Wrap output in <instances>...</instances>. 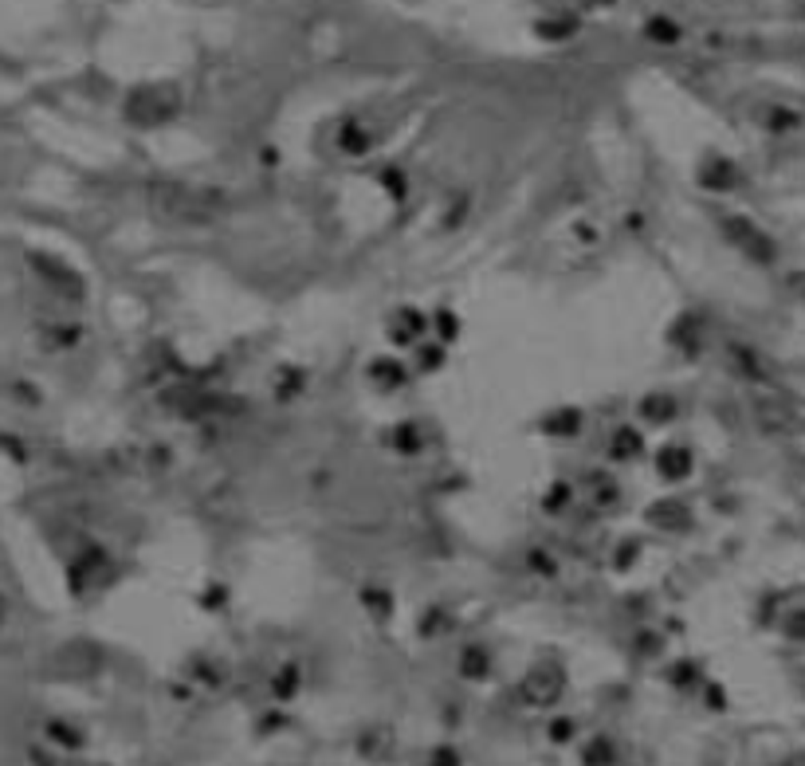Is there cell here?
Listing matches in <instances>:
<instances>
[{
    "instance_id": "1",
    "label": "cell",
    "mask_w": 805,
    "mask_h": 766,
    "mask_svg": "<svg viewBox=\"0 0 805 766\" xmlns=\"http://www.w3.org/2000/svg\"><path fill=\"white\" fill-rule=\"evenodd\" d=\"M146 205L157 221L177 224V228H208L228 213L224 193L205 185H185V181H157L146 193Z\"/></svg>"
},
{
    "instance_id": "2",
    "label": "cell",
    "mask_w": 805,
    "mask_h": 766,
    "mask_svg": "<svg viewBox=\"0 0 805 766\" xmlns=\"http://www.w3.org/2000/svg\"><path fill=\"white\" fill-rule=\"evenodd\" d=\"M562 688H566V672H562L554 661H542V664H534V669L526 672V680H523V700H526V703H534V708H546V703L558 700Z\"/></svg>"
},
{
    "instance_id": "3",
    "label": "cell",
    "mask_w": 805,
    "mask_h": 766,
    "mask_svg": "<svg viewBox=\"0 0 805 766\" xmlns=\"http://www.w3.org/2000/svg\"><path fill=\"white\" fill-rule=\"evenodd\" d=\"M723 236H727V240L739 248V252L754 256V260H762V264H770V260H774L770 236L762 232L759 224H750L747 216H723Z\"/></svg>"
},
{
    "instance_id": "4",
    "label": "cell",
    "mask_w": 805,
    "mask_h": 766,
    "mask_svg": "<svg viewBox=\"0 0 805 766\" xmlns=\"http://www.w3.org/2000/svg\"><path fill=\"white\" fill-rule=\"evenodd\" d=\"M754 421L762 425L767 433H790L798 425V413L786 397H759L754 401Z\"/></svg>"
},
{
    "instance_id": "5",
    "label": "cell",
    "mask_w": 805,
    "mask_h": 766,
    "mask_svg": "<svg viewBox=\"0 0 805 766\" xmlns=\"http://www.w3.org/2000/svg\"><path fill=\"white\" fill-rule=\"evenodd\" d=\"M731 362H734V370H739L742 377H750V382H767V377H770V366L762 362V358L754 354L750 346H739V342H734V346H731Z\"/></svg>"
},
{
    "instance_id": "6",
    "label": "cell",
    "mask_w": 805,
    "mask_h": 766,
    "mask_svg": "<svg viewBox=\"0 0 805 766\" xmlns=\"http://www.w3.org/2000/svg\"><path fill=\"white\" fill-rule=\"evenodd\" d=\"M656 464H660V472L668 476V480H680V476L692 472V452L680 449V444H668V449L656 452Z\"/></svg>"
},
{
    "instance_id": "7",
    "label": "cell",
    "mask_w": 805,
    "mask_h": 766,
    "mask_svg": "<svg viewBox=\"0 0 805 766\" xmlns=\"http://www.w3.org/2000/svg\"><path fill=\"white\" fill-rule=\"evenodd\" d=\"M641 417H644V421H652V425H664V421H672V417H675V401H672V397H664V393H652V397H644V401H641Z\"/></svg>"
},
{
    "instance_id": "8",
    "label": "cell",
    "mask_w": 805,
    "mask_h": 766,
    "mask_svg": "<svg viewBox=\"0 0 805 766\" xmlns=\"http://www.w3.org/2000/svg\"><path fill=\"white\" fill-rule=\"evenodd\" d=\"M36 267H39V272H47V275H52V287H59V291H67V295H79V291H83V287H79V275H75V272H67L63 264L36 260Z\"/></svg>"
},
{
    "instance_id": "9",
    "label": "cell",
    "mask_w": 805,
    "mask_h": 766,
    "mask_svg": "<svg viewBox=\"0 0 805 766\" xmlns=\"http://www.w3.org/2000/svg\"><path fill=\"white\" fill-rule=\"evenodd\" d=\"M649 519H652L656 526H668V531H672V526H683V523H688V511H683V507L675 503V500H664V503H656L652 511H649Z\"/></svg>"
},
{
    "instance_id": "10",
    "label": "cell",
    "mask_w": 805,
    "mask_h": 766,
    "mask_svg": "<svg viewBox=\"0 0 805 766\" xmlns=\"http://www.w3.org/2000/svg\"><path fill=\"white\" fill-rule=\"evenodd\" d=\"M421 331H424V318L416 315V311H401V315H397V323H393V338H397V342H416V338H421Z\"/></svg>"
},
{
    "instance_id": "11",
    "label": "cell",
    "mask_w": 805,
    "mask_h": 766,
    "mask_svg": "<svg viewBox=\"0 0 805 766\" xmlns=\"http://www.w3.org/2000/svg\"><path fill=\"white\" fill-rule=\"evenodd\" d=\"M637 452H641V436L637 433H633V429L613 433V456H617V460H633Z\"/></svg>"
},
{
    "instance_id": "12",
    "label": "cell",
    "mask_w": 805,
    "mask_h": 766,
    "mask_svg": "<svg viewBox=\"0 0 805 766\" xmlns=\"http://www.w3.org/2000/svg\"><path fill=\"white\" fill-rule=\"evenodd\" d=\"M370 374H373L382 385H401V377H405V370H401L397 362H373V366H370Z\"/></svg>"
},
{
    "instance_id": "13",
    "label": "cell",
    "mask_w": 805,
    "mask_h": 766,
    "mask_svg": "<svg viewBox=\"0 0 805 766\" xmlns=\"http://www.w3.org/2000/svg\"><path fill=\"white\" fill-rule=\"evenodd\" d=\"M483 672H487V656L480 649L464 652V676H483Z\"/></svg>"
},
{
    "instance_id": "14",
    "label": "cell",
    "mask_w": 805,
    "mask_h": 766,
    "mask_svg": "<svg viewBox=\"0 0 805 766\" xmlns=\"http://www.w3.org/2000/svg\"><path fill=\"white\" fill-rule=\"evenodd\" d=\"M550 429H562V433H574L578 429V413H566V417H554Z\"/></svg>"
},
{
    "instance_id": "15",
    "label": "cell",
    "mask_w": 805,
    "mask_h": 766,
    "mask_svg": "<svg viewBox=\"0 0 805 766\" xmlns=\"http://www.w3.org/2000/svg\"><path fill=\"white\" fill-rule=\"evenodd\" d=\"M778 766H805V754H793V759H786V762H778Z\"/></svg>"
}]
</instances>
